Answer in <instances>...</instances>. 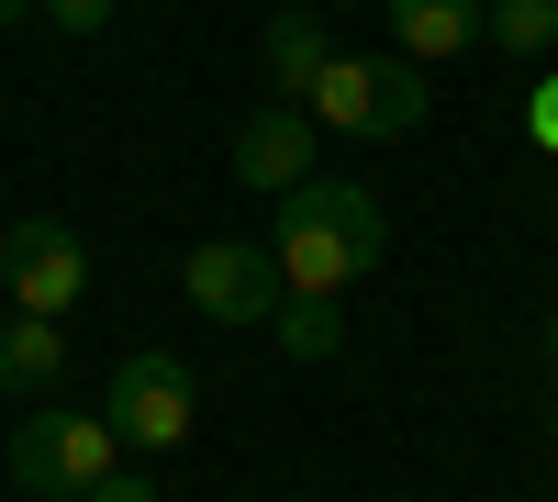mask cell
<instances>
[{
    "label": "cell",
    "mask_w": 558,
    "mask_h": 502,
    "mask_svg": "<svg viewBox=\"0 0 558 502\" xmlns=\"http://www.w3.org/2000/svg\"><path fill=\"white\" fill-rule=\"evenodd\" d=\"M391 246V212L368 179H302V191H279L268 212V268L279 291H313V302H347V280H368Z\"/></svg>",
    "instance_id": "1"
},
{
    "label": "cell",
    "mask_w": 558,
    "mask_h": 502,
    "mask_svg": "<svg viewBox=\"0 0 558 502\" xmlns=\"http://www.w3.org/2000/svg\"><path fill=\"white\" fill-rule=\"evenodd\" d=\"M0 458H12V480L34 502H78L89 480H112L123 469V436L101 414H68V402H45V414H23L12 436H0Z\"/></svg>",
    "instance_id": "2"
},
{
    "label": "cell",
    "mask_w": 558,
    "mask_h": 502,
    "mask_svg": "<svg viewBox=\"0 0 558 502\" xmlns=\"http://www.w3.org/2000/svg\"><path fill=\"white\" fill-rule=\"evenodd\" d=\"M302 112L336 123V134H413L436 112V89H425L413 57H324V78L302 89Z\"/></svg>",
    "instance_id": "3"
},
{
    "label": "cell",
    "mask_w": 558,
    "mask_h": 502,
    "mask_svg": "<svg viewBox=\"0 0 558 502\" xmlns=\"http://www.w3.org/2000/svg\"><path fill=\"white\" fill-rule=\"evenodd\" d=\"M101 425L134 446V458H179V446H191V425H202V391H191V369H179L168 346H134V357H112Z\"/></svg>",
    "instance_id": "4"
},
{
    "label": "cell",
    "mask_w": 558,
    "mask_h": 502,
    "mask_svg": "<svg viewBox=\"0 0 558 502\" xmlns=\"http://www.w3.org/2000/svg\"><path fill=\"white\" fill-rule=\"evenodd\" d=\"M0 291H12V313H45V325H68V313L89 302V246L68 235V223H12L0 235Z\"/></svg>",
    "instance_id": "5"
},
{
    "label": "cell",
    "mask_w": 558,
    "mask_h": 502,
    "mask_svg": "<svg viewBox=\"0 0 558 502\" xmlns=\"http://www.w3.org/2000/svg\"><path fill=\"white\" fill-rule=\"evenodd\" d=\"M179 291H191V313L202 325H268L279 313V268H268V246H246V235H213V246H191L179 257Z\"/></svg>",
    "instance_id": "6"
},
{
    "label": "cell",
    "mask_w": 558,
    "mask_h": 502,
    "mask_svg": "<svg viewBox=\"0 0 558 502\" xmlns=\"http://www.w3.org/2000/svg\"><path fill=\"white\" fill-rule=\"evenodd\" d=\"M235 179H246V191H302V179H313V112L302 101H257L246 123H235Z\"/></svg>",
    "instance_id": "7"
},
{
    "label": "cell",
    "mask_w": 558,
    "mask_h": 502,
    "mask_svg": "<svg viewBox=\"0 0 558 502\" xmlns=\"http://www.w3.org/2000/svg\"><path fill=\"white\" fill-rule=\"evenodd\" d=\"M380 12H391V57L413 68H447L481 45V0H380Z\"/></svg>",
    "instance_id": "8"
},
{
    "label": "cell",
    "mask_w": 558,
    "mask_h": 502,
    "mask_svg": "<svg viewBox=\"0 0 558 502\" xmlns=\"http://www.w3.org/2000/svg\"><path fill=\"white\" fill-rule=\"evenodd\" d=\"M257 57H268V101H302V89L324 78V57H336V45H324V12H313V0H302V12H268Z\"/></svg>",
    "instance_id": "9"
},
{
    "label": "cell",
    "mask_w": 558,
    "mask_h": 502,
    "mask_svg": "<svg viewBox=\"0 0 558 502\" xmlns=\"http://www.w3.org/2000/svg\"><path fill=\"white\" fill-rule=\"evenodd\" d=\"M268 346H279V357H302V369H324V357H347V302L279 291V313H268Z\"/></svg>",
    "instance_id": "10"
},
{
    "label": "cell",
    "mask_w": 558,
    "mask_h": 502,
    "mask_svg": "<svg viewBox=\"0 0 558 502\" xmlns=\"http://www.w3.org/2000/svg\"><path fill=\"white\" fill-rule=\"evenodd\" d=\"M57 380H68V335L45 313H12L0 325V391H57Z\"/></svg>",
    "instance_id": "11"
},
{
    "label": "cell",
    "mask_w": 558,
    "mask_h": 502,
    "mask_svg": "<svg viewBox=\"0 0 558 502\" xmlns=\"http://www.w3.org/2000/svg\"><path fill=\"white\" fill-rule=\"evenodd\" d=\"M481 45H502V57H547V45H558V0H481Z\"/></svg>",
    "instance_id": "12"
},
{
    "label": "cell",
    "mask_w": 558,
    "mask_h": 502,
    "mask_svg": "<svg viewBox=\"0 0 558 502\" xmlns=\"http://www.w3.org/2000/svg\"><path fill=\"white\" fill-rule=\"evenodd\" d=\"M34 23H57V34H101L112 0H34Z\"/></svg>",
    "instance_id": "13"
},
{
    "label": "cell",
    "mask_w": 558,
    "mask_h": 502,
    "mask_svg": "<svg viewBox=\"0 0 558 502\" xmlns=\"http://www.w3.org/2000/svg\"><path fill=\"white\" fill-rule=\"evenodd\" d=\"M525 134H536V157H558V78L525 89Z\"/></svg>",
    "instance_id": "14"
},
{
    "label": "cell",
    "mask_w": 558,
    "mask_h": 502,
    "mask_svg": "<svg viewBox=\"0 0 558 502\" xmlns=\"http://www.w3.org/2000/svg\"><path fill=\"white\" fill-rule=\"evenodd\" d=\"M78 502H157V480H146V469H112V480H89Z\"/></svg>",
    "instance_id": "15"
},
{
    "label": "cell",
    "mask_w": 558,
    "mask_h": 502,
    "mask_svg": "<svg viewBox=\"0 0 558 502\" xmlns=\"http://www.w3.org/2000/svg\"><path fill=\"white\" fill-rule=\"evenodd\" d=\"M536 346H547V369H558V302H547V325H536Z\"/></svg>",
    "instance_id": "16"
},
{
    "label": "cell",
    "mask_w": 558,
    "mask_h": 502,
    "mask_svg": "<svg viewBox=\"0 0 558 502\" xmlns=\"http://www.w3.org/2000/svg\"><path fill=\"white\" fill-rule=\"evenodd\" d=\"M12 23H34V0H0V34H12Z\"/></svg>",
    "instance_id": "17"
},
{
    "label": "cell",
    "mask_w": 558,
    "mask_h": 502,
    "mask_svg": "<svg viewBox=\"0 0 558 502\" xmlns=\"http://www.w3.org/2000/svg\"><path fill=\"white\" fill-rule=\"evenodd\" d=\"M547 446H558V391H547Z\"/></svg>",
    "instance_id": "18"
},
{
    "label": "cell",
    "mask_w": 558,
    "mask_h": 502,
    "mask_svg": "<svg viewBox=\"0 0 558 502\" xmlns=\"http://www.w3.org/2000/svg\"><path fill=\"white\" fill-rule=\"evenodd\" d=\"M313 12H357V0H313Z\"/></svg>",
    "instance_id": "19"
},
{
    "label": "cell",
    "mask_w": 558,
    "mask_h": 502,
    "mask_svg": "<svg viewBox=\"0 0 558 502\" xmlns=\"http://www.w3.org/2000/svg\"><path fill=\"white\" fill-rule=\"evenodd\" d=\"M0 436H12V425H0Z\"/></svg>",
    "instance_id": "20"
}]
</instances>
